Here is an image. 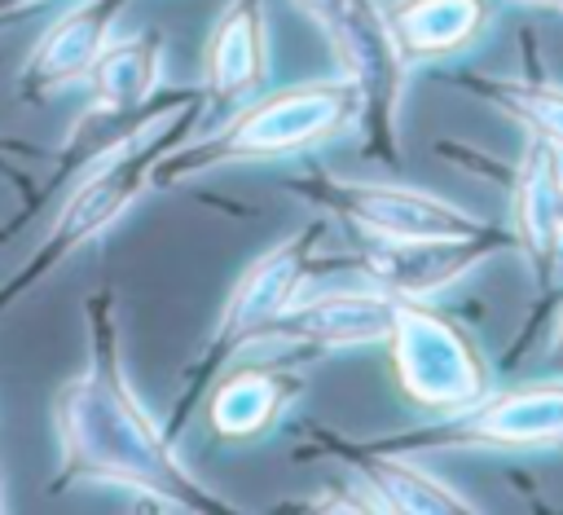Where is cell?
<instances>
[{
	"mask_svg": "<svg viewBox=\"0 0 563 515\" xmlns=\"http://www.w3.org/2000/svg\"><path fill=\"white\" fill-rule=\"evenodd\" d=\"M128 0H70L31 44V53L18 66V101L44 106L53 92L84 84L97 53L114 40V22L123 18Z\"/></svg>",
	"mask_w": 563,
	"mask_h": 515,
	"instance_id": "cell-13",
	"label": "cell"
},
{
	"mask_svg": "<svg viewBox=\"0 0 563 515\" xmlns=\"http://www.w3.org/2000/svg\"><path fill=\"white\" fill-rule=\"evenodd\" d=\"M361 123V92L347 75H317L286 88H260L211 132H194L180 141L158 167L154 189H176L198 176L242 167V163H277L303 158L321 145L352 141Z\"/></svg>",
	"mask_w": 563,
	"mask_h": 515,
	"instance_id": "cell-3",
	"label": "cell"
},
{
	"mask_svg": "<svg viewBox=\"0 0 563 515\" xmlns=\"http://www.w3.org/2000/svg\"><path fill=\"white\" fill-rule=\"evenodd\" d=\"M383 22L405 70H435L488 40L497 0H383Z\"/></svg>",
	"mask_w": 563,
	"mask_h": 515,
	"instance_id": "cell-15",
	"label": "cell"
},
{
	"mask_svg": "<svg viewBox=\"0 0 563 515\" xmlns=\"http://www.w3.org/2000/svg\"><path fill=\"white\" fill-rule=\"evenodd\" d=\"M369 449L444 458V453H493V458H545L563 453V374H541L506 387H488L479 401L427 423L365 440Z\"/></svg>",
	"mask_w": 563,
	"mask_h": 515,
	"instance_id": "cell-5",
	"label": "cell"
},
{
	"mask_svg": "<svg viewBox=\"0 0 563 515\" xmlns=\"http://www.w3.org/2000/svg\"><path fill=\"white\" fill-rule=\"evenodd\" d=\"M383 348L396 396L427 418L466 409L497 383L475 330L435 299H396Z\"/></svg>",
	"mask_w": 563,
	"mask_h": 515,
	"instance_id": "cell-6",
	"label": "cell"
},
{
	"mask_svg": "<svg viewBox=\"0 0 563 515\" xmlns=\"http://www.w3.org/2000/svg\"><path fill=\"white\" fill-rule=\"evenodd\" d=\"M501 251H515V238L506 224L475 238H356V246L343 255V269H356L369 286L396 295V299H435L440 291L457 286Z\"/></svg>",
	"mask_w": 563,
	"mask_h": 515,
	"instance_id": "cell-9",
	"label": "cell"
},
{
	"mask_svg": "<svg viewBox=\"0 0 563 515\" xmlns=\"http://www.w3.org/2000/svg\"><path fill=\"white\" fill-rule=\"evenodd\" d=\"M440 158L462 163V167H488L497 172L501 189H506V211H510V238L515 251L523 255L537 299H545L559 282L563 269V216H559V198H563V150H554L550 141L532 136L523 141L515 163L488 158V154H471L457 141H440L435 145Z\"/></svg>",
	"mask_w": 563,
	"mask_h": 515,
	"instance_id": "cell-8",
	"label": "cell"
},
{
	"mask_svg": "<svg viewBox=\"0 0 563 515\" xmlns=\"http://www.w3.org/2000/svg\"><path fill=\"white\" fill-rule=\"evenodd\" d=\"M303 440H308V453L334 458L352 475V484L365 493L369 511H383V515H484V506L475 497H466L440 471L422 467L413 453L369 449L365 440H347L321 423H308Z\"/></svg>",
	"mask_w": 563,
	"mask_h": 515,
	"instance_id": "cell-10",
	"label": "cell"
},
{
	"mask_svg": "<svg viewBox=\"0 0 563 515\" xmlns=\"http://www.w3.org/2000/svg\"><path fill=\"white\" fill-rule=\"evenodd\" d=\"M207 119V101L202 88L180 101L176 110H163L145 123H136L132 132H123L114 145H106L101 154H92L70 180L66 198L53 211L48 233L40 238V246L26 255L22 269L9 273V282H0V313L9 304H18L22 295H31L44 277H53L70 255H79L84 246H92L97 238H106L150 189H154V167L180 145L189 141Z\"/></svg>",
	"mask_w": 563,
	"mask_h": 515,
	"instance_id": "cell-2",
	"label": "cell"
},
{
	"mask_svg": "<svg viewBox=\"0 0 563 515\" xmlns=\"http://www.w3.org/2000/svg\"><path fill=\"white\" fill-rule=\"evenodd\" d=\"M325 233H330V216H312V220H303L299 229H290L286 238H277L273 246H264V251L233 277V286H229V295H224V304H220V313H216L207 339L198 343V352L185 361V370H180V379H176V401H172V409H167V418H163V427H167L172 436H180V427L189 423V414H194V405L202 401L207 383H211L229 361H238V357L255 343V335H260L282 308H290V304L303 295V286H308L317 273L343 269V255H325Z\"/></svg>",
	"mask_w": 563,
	"mask_h": 515,
	"instance_id": "cell-4",
	"label": "cell"
},
{
	"mask_svg": "<svg viewBox=\"0 0 563 515\" xmlns=\"http://www.w3.org/2000/svg\"><path fill=\"white\" fill-rule=\"evenodd\" d=\"M308 374L290 361H229L202 392V423L216 445H255L273 436L303 401Z\"/></svg>",
	"mask_w": 563,
	"mask_h": 515,
	"instance_id": "cell-12",
	"label": "cell"
},
{
	"mask_svg": "<svg viewBox=\"0 0 563 515\" xmlns=\"http://www.w3.org/2000/svg\"><path fill=\"white\" fill-rule=\"evenodd\" d=\"M290 4L321 31L325 48H334V44L343 40V26H347V18H352V9H356V0H290Z\"/></svg>",
	"mask_w": 563,
	"mask_h": 515,
	"instance_id": "cell-17",
	"label": "cell"
},
{
	"mask_svg": "<svg viewBox=\"0 0 563 515\" xmlns=\"http://www.w3.org/2000/svg\"><path fill=\"white\" fill-rule=\"evenodd\" d=\"M44 4H53V0H0V26L18 22V18H26V13L44 9Z\"/></svg>",
	"mask_w": 563,
	"mask_h": 515,
	"instance_id": "cell-19",
	"label": "cell"
},
{
	"mask_svg": "<svg viewBox=\"0 0 563 515\" xmlns=\"http://www.w3.org/2000/svg\"><path fill=\"white\" fill-rule=\"evenodd\" d=\"M396 295L361 282V286H330L317 295H299L290 308H282L251 348H299L312 357L330 352H356L387 339Z\"/></svg>",
	"mask_w": 563,
	"mask_h": 515,
	"instance_id": "cell-11",
	"label": "cell"
},
{
	"mask_svg": "<svg viewBox=\"0 0 563 515\" xmlns=\"http://www.w3.org/2000/svg\"><path fill=\"white\" fill-rule=\"evenodd\" d=\"M501 4V0H497ZM519 9H545V13H563V0H510Z\"/></svg>",
	"mask_w": 563,
	"mask_h": 515,
	"instance_id": "cell-20",
	"label": "cell"
},
{
	"mask_svg": "<svg viewBox=\"0 0 563 515\" xmlns=\"http://www.w3.org/2000/svg\"><path fill=\"white\" fill-rule=\"evenodd\" d=\"M273 44H268V4L264 0H229L202 44L198 88L207 110H233L268 84Z\"/></svg>",
	"mask_w": 563,
	"mask_h": 515,
	"instance_id": "cell-14",
	"label": "cell"
},
{
	"mask_svg": "<svg viewBox=\"0 0 563 515\" xmlns=\"http://www.w3.org/2000/svg\"><path fill=\"white\" fill-rule=\"evenodd\" d=\"M84 370L70 374L53 396L57 471L48 493L110 489L172 515H242V506L216 493L176 449V436L150 414L123 365L119 295L97 286L84 295Z\"/></svg>",
	"mask_w": 563,
	"mask_h": 515,
	"instance_id": "cell-1",
	"label": "cell"
},
{
	"mask_svg": "<svg viewBox=\"0 0 563 515\" xmlns=\"http://www.w3.org/2000/svg\"><path fill=\"white\" fill-rule=\"evenodd\" d=\"M545 370L563 374V299L554 304V326H550V339H545Z\"/></svg>",
	"mask_w": 563,
	"mask_h": 515,
	"instance_id": "cell-18",
	"label": "cell"
},
{
	"mask_svg": "<svg viewBox=\"0 0 563 515\" xmlns=\"http://www.w3.org/2000/svg\"><path fill=\"white\" fill-rule=\"evenodd\" d=\"M282 189L295 194L299 202L317 207L321 216L347 224L356 238H383V242H405V238H475L493 233V220H479L462 202L409 185V180H365V176H343L303 154L299 172L282 176Z\"/></svg>",
	"mask_w": 563,
	"mask_h": 515,
	"instance_id": "cell-7",
	"label": "cell"
},
{
	"mask_svg": "<svg viewBox=\"0 0 563 515\" xmlns=\"http://www.w3.org/2000/svg\"><path fill=\"white\" fill-rule=\"evenodd\" d=\"M559 216H563V198H559Z\"/></svg>",
	"mask_w": 563,
	"mask_h": 515,
	"instance_id": "cell-21",
	"label": "cell"
},
{
	"mask_svg": "<svg viewBox=\"0 0 563 515\" xmlns=\"http://www.w3.org/2000/svg\"><path fill=\"white\" fill-rule=\"evenodd\" d=\"M523 62L528 70L523 75H488V70H471V66H435L431 75L479 97L484 106L510 114L515 123H523V132L550 141L554 150H563V84L545 79L537 70V44H532V31H523Z\"/></svg>",
	"mask_w": 563,
	"mask_h": 515,
	"instance_id": "cell-16",
	"label": "cell"
}]
</instances>
